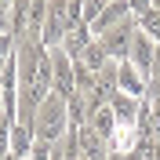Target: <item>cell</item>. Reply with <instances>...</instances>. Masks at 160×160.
<instances>
[{"label":"cell","mask_w":160,"mask_h":160,"mask_svg":"<svg viewBox=\"0 0 160 160\" xmlns=\"http://www.w3.org/2000/svg\"><path fill=\"white\" fill-rule=\"evenodd\" d=\"M66 131H69V102L62 98L58 91H51L48 98L37 106V117H33V135L40 142H51V146H58L66 138Z\"/></svg>","instance_id":"cell-1"},{"label":"cell","mask_w":160,"mask_h":160,"mask_svg":"<svg viewBox=\"0 0 160 160\" xmlns=\"http://www.w3.org/2000/svg\"><path fill=\"white\" fill-rule=\"evenodd\" d=\"M69 29H73V22H69V0H48V15H44L40 44H44V48H58Z\"/></svg>","instance_id":"cell-2"},{"label":"cell","mask_w":160,"mask_h":160,"mask_svg":"<svg viewBox=\"0 0 160 160\" xmlns=\"http://www.w3.org/2000/svg\"><path fill=\"white\" fill-rule=\"evenodd\" d=\"M135 33H138V18H135V15H128V18L120 22V26H113L109 33H102V37H98V44L106 48V55H109L113 62H124V58L131 55Z\"/></svg>","instance_id":"cell-3"},{"label":"cell","mask_w":160,"mask_h":160,"mask_svg":"<svg viewBox=\"0 0 160 160\" xmlns=\"http://www.w3.org/2000/svg\"><path fill=\"white\" fill-rule=\"evenodd\" d=\"M51 51V69H55V91L62 98L77 95V69H73V58L66 55V48H48Z\"/></svg>","instance_id":"cell-4"},{"label":"cell","mask_w":160,"mask_h":160,"mask_svg":"<svg viewBox=\"0 0 160 160\" xmlns=\"http://www.w3.org/2000/svg\"><path fill=\"white\" fill-rule=\"evenodd\" d=\"M153 51H157L153 37H146V33L138 29V33H135V44H131V55H128V58L135 62V69H138L146 80L153 77Z\"/></svg>","instance_id":"cell-5"},{"label":"cell","mask_w":160,"mask_h":160,"mask_svg":"<svg viewBox=\"0 0 160 160\" xmlns=\"http://www.w3.org/2000/svg\"><path fill=\"white\" fill-rule=\"evenodd\" d=\"M77 135H80V153L88 160H109V138H102L98 131L91 128V124H84V128H77Z\"/></svg>","instance_id":"cell-6"},{"label":"cell","mask_w":160,"mask_h":160,"mask_svg":"<svg viewBox=\"0 0 160 160\" xmlns=\"http://www.w3.org/2000/svg\"><path fill=\"white\" fill-rule=\"evenodd\" d=\"M128 15H131V4H128V0H109V4H106V11L91 22V33H95V37H102V33H109L113 26H120Z\"/></svg>","instance_id":"cell-7"},{"label":"cell","mask_w":160,"mask_h":160,"mask_svg":"<svg viewBox=\"0 0 160 160\" xmlns=\"http://www.w3.org/2000/svg\"><path fill=\"white\" fill-rule=\"evenodd\" d=\"M117 84H120V91H128V95H135V98H142L146 88H149V80L135 69V62H131V58L117 62Z\"/></svg>","instance_id":"cell-8"},{"label":"cell","mask_w":160,"mask_h":160,"mask_svg":"<svg viewBox=\"0 0 160 160\" xmlns=\"http://www.w3.org/2000/svg\"><path fill=\"white\" fill-rule=\"evenodd\" d=\"M109 109H113V117H117V128H124V124H138L142 102L135 98V95H128V91H117L113 102H109Z\"/></svg>","instance_id":"cell-9"},{"label":"cell","mask_w":160,"mask_h":160,"mask_svg":"<svg viewBox=\"0 0 160 160\" xmlns=\"http://www.w3.org/2000/svg\"><path fill=\"white\" fill-rule=\"evenodd\" d=\"M33 142H37V135H33V128L29 124H11V153L18 160H29V153H33Z\"/></svg>","instance_id":"cell-10"},{"label":"cell","mask_w":160,"mask_h":160,"mask_svg":"<svg viewBox=\"0 0 160 160\" xmlns=\"http://www.w3.org/2000/svg\"><path fill=\"white\" fill-rule=\"evenodd\" d=\"M91 40H95L91 26H73V29L66 33V40H62L58 48H66V55H69V58H80V55H84V48H88Z\"/></svg>","instance_id":"cell-11"},{"label":"cell","mask_w":160,"mask_h":160,"mask_svg":"<svg viewBox=\"0 0 160 160\" xmlns=\"http://www.w3.org/2000/svg\"><path fill=\"white\" fill-rule=\"evenodd\" d=\"M88 124L98 131L102 138H113V135H117V117H113V109H109V106H98V109L88 117Z\"/></svg>","instance_id":"cell-12"},{"label":"cell","mask_w":160,"mask_h":160,"mask_svg":"<svg viewBox=\"0 0 160 160\" xmlns=\"http://www.w3.org/2000/svg\"><path fill=\"white\" fill-rule=\"evenodd\" d=\"M77 62H84L88 69H95V73H98L102 66L109 62V55H106V48H102V44H98V37H95V40H91V44H88V48H84V55H80Z\"/></svg>","instance_id":"cell-13"},{"label":"cell","mask_w":160,"mask_h":160,"mask_svg":"<svg viewBox=\"0 0 160 160\" xmlns=\"http://www.w3.org/2000/svg\"><path fill=\"white\" fill-rule=\"evenodd\" d=\"M106 4H109V0H84V22L91 26V22H95L102 11H106Z\"/></svg>","instance_id":"cell-14"},{"label":"cell","mask_w":160,"mask_h":160,"mask_svg":"<svg viewBox=\"0 0 160 160\" xmlns=\"http://www.w3.org/2000/svg\"><path fill=\"white\" fill-rule=\"evenodd\" d=\"M128 4H131V15L138 18V15H146V11H149V4H153V0H128Z\"/></svg>","instance_id":"cell-15"},{"label":"cell","mask_w":160,"mask_h":160,"mask_svg":"<svg viewBox=\"0 0 160 160\" xmlns=\"http://www.w3.org/2000/svg\"><path fill=\"white\" fill-rule=\"evenodd\" d=\"M149 98H160V77H149V88H146Z\"/></svg>","instance_id":"cell-16"},{"label":"cell","mask_w":160,"mask_h":160,"mask_svg":"<svg viewBox=\"0 0 160 160\" xmlns=\"http://www.w3.org/2000/svg\"><path fill=\"white\" fill-rule=\"evenodd\" d=\"M153 77H160V44H157V51H153Z\"/></svg>","instance_id":"cell-17"},{"label":"cell","mask_w":160,"mask_h":160,"mask_svg":"<svg viewBox=\"0 0 160 160\" xmlns=\"http://www.w3.org/2000/svg\"><path fill=\"white\" fill-rule=\"evenodd\" d=\"M4 160H18V157H15V153H8V157H4Z\"/></svg>","instance_id":"cell-18"},{"label":"cell","mask_w":160,"mask_h":160,"mask_svg":"<svg viewBox=\"0 0 160 160\" xmlns=\"http://www.w3.org/2000/svg\"><path fill=\"white\" fill-rule=\"evenodd\" d=\"M80 160H88V157H80Z\"/></svg>","instance_id":"cell-19"}]
</instances>
